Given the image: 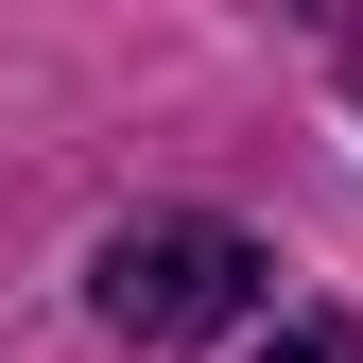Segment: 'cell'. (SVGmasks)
<instances>
[{
  "label": "cell",
  "mask_w": 363,
  "mask_h": 363,
  "mask_svg": "<svg viewBox=\"0 0 363 363\" xmlns=\"http://www.w3.org/2000/svg\"><path fill=\"white\" fill-rule=\"evenodd\" d=\"M259 277H277V259L242 242V225H208V208H156V225H121L104 242V329L121 346H208V329H242L259 311Z\"/></svg>",
  "instance_id": "cell-1"
},
{
  "label": "cell",
  "mask_w": 363,
  "mask_h": 363,
  "mask_svg": "<svg viewBox=\"0 0 363 363\" xmlns=\"http://www.w3.org/2000/svg\"><path fill=\"white\" fill-rule=\"evenodd\" d=\"M259 363H363V329H329V311H294V329L259 346Z\"/></svg>",
  "instance_id": "cell-2"
}]
</instances>
